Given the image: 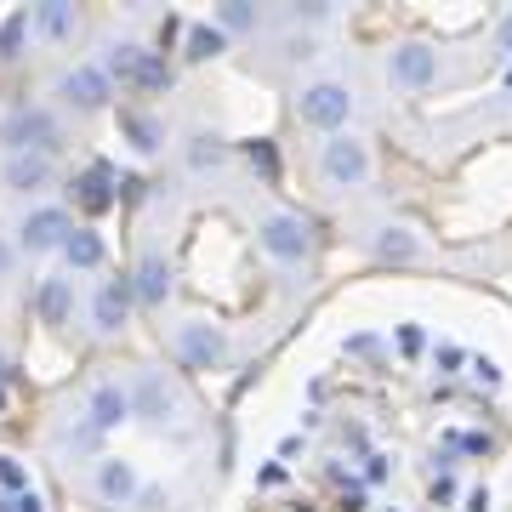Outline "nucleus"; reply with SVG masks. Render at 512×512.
<instances>
[{
	"instance_id": "nucleus-1",
	"label": "nucleus",
	"mask_w": 512,
	"mask_h": 512,
	"mask_svg": "<svg viewBox=\"0 0 512 512\" xmlns=\"http://www.w3.org/2000/svg\"><path fill=\"white\" fill-rule=\"evenodd\" d=\"M353 92H348V80H308L302 92H296V120L313 131H325V137H336V131H348L353 120Z\"/></svg>"
},
{
	"instance_id": "nucleus-2",
	"label": "nucleus",
	"mask_w": 512,
	"mask_h": 512,
	"mask_svg": "<svg viewBox=\"0 0 512 512\" xmlns=\"http://www.w3.org/2000/svg\"><path fill=\"white\" fill-rule=\"evenodd\" d=\"M57 137H63V120L46 103H23V109H12L0 120V148L6 154H52Z\"/></svg>"
},
{
	"instance_id": "nucleus-3",
	"label": "nucleus",
	"mask_w": 512,
	"mask_h": 512,
	"mask_svg": "<svg viewBox=\"0 0 512 512\" xmlns=\"http://www.w3.org/2000/svg\"><path fill=\"white\" fill-rule=\"evenodd\" d=\"M256 245L274 256L279 268H302L313 256V222L302 211H268L256 222Z\"/></svg>"
},
{
	"instance_id": "nucleus-4",
	"label": "nucleus",
	"mask_w": 512,
	"mask_h": 512,
	"mask_svg": "<svg viewBox=\"0 0 512 512\" xmlns=\"http://www.w3.org/2000/svg\"><path fill=\"white\" fill-rule=\"evenodd\" d=\"M370 171H376V160H370V143L365 137H353V131H336V137H325V148H319V177H325L330 188H365Z\"/></svg>"
},
{
	"instance_id": "nucleus-5",
	"label": "nucleus",
	"mask_w": 512,
	"mask_h": 512,
	"mask_svg": "<svg viewBox=\"0 0 512 512\" xmlns=\"http://www.w3.org/2000/svg\"><path fill=\"white\" fill-rule=\"evenodd\" d=\"M171 348H177V359L188 370H222L228 365V330L211 325V319H183L177 336H171Z\"/></svg>"
},
{
	"instance_id": "nucleus-6",
	"label": "nucleus",
	"mask_w": 512,
	"mask_h": 512,
	"mask_svg": "<svg viewBox=\"0 0 512 512\" xmlns=\"http://www.w3.org/2000/svg\"><path fill=\"white\" fill-rule=\"evenodd\" d=\"M387 80H393L399 92H427V86L439 80V52H433L427 40H399V46L387 52Z\"/></svg>"
},
{
	"instance_id": "nucleus-7",
	"label": "nucleus",
	"mask_w": 512,
	"mask_h": 512,
	"mask_svg": "<svg viewBox=\"0 0 512 512\" xmlns=\"http://www.w3.org/2000/svg\"><path fill=\"white\" fill-rule=\"evenodd\" d=\"M74 234V217L63 211V205H35L29 217L18 222V251H29V256H46V251H63V239Z\"/></svg>"
},
{
	"instance_id": "nucleus-8",
	"label": "nucleus",
	"mask_w": 512,
	"mask_h": 512,
	"mask_svg": "<svg viewBox=\"0 0 512 512\" xmlns=\"http://www.w3.org/2000/svg\"><path fill=\"white\" fill-rule=\"evenodd\" d=\"M57 97H63V109H74V114H97V109H109L114 80L97 69V63H74V69L57 80Z\"/></svg>"
},
{
	"instance_id": "nucleus-9",
	"label": "nucleus",
	"mask_w": 512,
	"mask_h": 512,
	"mask_svg": "<svg viewBox=\"0 0 512 512\" xmlns=\"http://www.w3.org/2000/svg\"><path fill=\"white\" fill-rule=\"evenodd\" d=\"M92 495L103 501V507H131V501L143 495V473H137V461L97 456L92 461Z\"/></svg>"
},
{
	"instance_id": "nucleus-10",
	"label": "nucleus",
	"mask_w": 512,
	"mask_h": 512,
	"mask_svg": "<svg viewBox=\"0 0 512 512\" xmlns=\"http://www.w3.org/2000/svg\"><path fill=\"white\" fill-rule=\"evenodd\" d=\"M131 308H137L131 279H103V285L92 291V308H86V319H92L97 336H120V330L131 325Z\"/></svg>"
},
{
	"instance_id": "nucleus-11",
	"label": "nucleus",
	"mask_w": 512,
	"mask_h": 512,
	"mask_svg": "<svg viewBox=\"0 0 512 512\" xmlns=\"http://www.w3.org/2000/svg\"><path fill=\"white\" fill-rule=\"evenodd\" d=\"M86 427H97V433H114V427H126L137 410H131V387L126 382H97L92 393H86Z\"/></svg>"
},
{
	"instance_id": "nucleus-12",
	"label": "nucleus",
	"mask_w": 512,
	"mask_h": 512,
	"mask_svg": "<svg viewBox=\"0 0 512 512\" xmlns=\"http://www.w3.org/2000/svg\"><path fill=\"white\" fill-rule=\"evenodd\" d=\"M126 279H131L137 308H165V296H171V262H165V251H143Z\"/></svg>"
},
{
	"instance_id": "nucleus-13",
	"label": "nucleus",
	"mask_w": 512,
	"mask_h": 512,
	"mask_svg": "<svg viewBox=\"0 0 512 512\" xmlns=\"http://www.w3.org/2000/svg\"><path fill=\"white\" fill-rule=\"evenodd\" d=\"M63 268L69 274H97L103 262H109V239H103V228H92V222H80L69 239H63Z\"/></svg>"
},
{
	"instance_id": "nucleus-14",
	"label": "nucleus",
	"mask_w": 512,
	"mask_h": 512,
	"mask_svg": "<svg viewBox=\"0 0 512 512\" xmlns=\"http://www.w3.org/2000/svg\"><path fill=\"white\" fill-rule=\"evenodd\" d=\"M131 410L143 421H171V410H177V387L165 382L160 370H143L137 382H131Z\"/></svg>"
},
{
	"instance_id": "nucleus-15",
	"label": "nucleus",
	"mask_w": 512,
	"mask_h": 512,
	"mask_svg": "<svg viewBox=\"0 0 512 512\" xmlns=\"http://www.w3.org/2000/svg\"><path fill=\"white\" fill-rule=\"evenodd\" d=\"M148 46L143 40H109L103 46V57H97V69L109 74V80H120V86H137L143 80V69H148Z\"/></svg>"
},
{
	"instance_id": "nucleus-16",
	"label": "nucleus",
	"mask_w": 512,
	"mask_h": 512,
	"mask_svg": "<svg viewBox=\"0 0 512 512\" xmlns=\"http://www.w3.org/2000/svg\"><path fill=\"white\" fill-rule=\"evenodd\" d=\"M29 23H35V35L52 40V46H69V40L80 35V12H74L69 0H40V6H29Z\"/></svg>"
},
{
	"instance_id": "nucleus-17",
	"label": "nucleus",
	"mask_w": 512,
	"mask_h": 512,
	"mask_svg": "<svg viewBox=\"0 0 512 512\" xmlns=\"http://www.w3.org/2000/svg\"><path fill=\"white\" fill-rule=\"evenodd\" d=\"M0 183L12 188V194H40V188L52 183V154H6Z\"/></svg>"
},
{
	"instance_id": "nucleus-18",
	"label": "nucleus",
	"mask_w": 512,
	"mask_h": 512,
	"mask_svg": "<svg viewBox=\"0 0 512 512\" xmlns=\"http://www.w3.org/2000/svg\"><path fill=\"white\" fill-rule=\"evenodd\" d=\"M35 313H40V325H69L74 319V279L69 274H46L40 279Z\"/></svg>"
},
{
	"instance_id": "nucleus-19",
	"label": "nucleus",
	"mask_w": 512,
	"mask_h": 512,
	"mask_svg": "<svg viewBox=\"0 0 512 512\" xmlns=\"http://www.w3.org/2000/svg\"><path fill=\"white\" fill-rule=\"evenodd\" d=\"M228 137L222 131H188V143H183V165L194 171V177H205V171H217V165H228Z\"/></svg>"
},
{
	"instance_id": "nucleus-20",
	"label": "nucleus",
	"mask_w": 512,
	"mask_h": 512,
	"mask_svg": "<svg viewBox=\"0 0 512 512\" xmlns=\"http://www.w3.org/2000/svg\"><path fill=\"white\" fill-rule=\"evenodd\" d=\"M114 188H120V183H114V171H109V165H92V171H80V177L69 183V194H74V200H80V205H86V211L97 217V211H109V205L120 200Z\"/></svg>"
},
{
	"instance_id": "nucleus-21",
	"label": "nucleus",
	"mask_w": 512,
	"mask_h": 512,
	"mask_svg": "<svg viewBox=\"0 0 512 512\" xmlns=\"http://www.w3.org/2000/svg\"><path fill=\"white\" fill-rule=\"evenodd\" d=\"M120 137H126V143L143 154V160L165 148V126L154 120V114H143V109H126V114H120Z\"/></svg>"
},
{
	"instance_id": "nucleus-22",
	"label": "nucleus",
	"mask_w": 512,
	"mask_h": 512,
	"mask_svg": "<svg viewBox=\"0 0 512 512\" xmlns=\"http://www.w3.org/2000/svg\"><path fill=\"white\" fill-rule=\"evenodd\" d=\"M222 52H228V35H222L211 18L188 23V29H183V57H188V63H211V57H222Z\"/></svg>"
},
{
	"instance_id": "nucleus-23",
	"label": "nucleus",
	"mask_w": 512,
	"mask_h": 512,
	"mask_svg": "<svg viewBox=\"0 0 512 512\" xmlns=\"http://www.w3.org/2000/svg\"><path fill=\"white\" fill-rule=\"evenodd\" d=\"M376 256H382V262H416V256H421L416 228H404V222H387V228H376Z\"/></svg>"
},
{
	"instance_id": "nucleus-24",
	"label": "nucleus",
	"mask_w": 512,
	"mask_h": 512,
	"mask_svg": "<svg viewBox=\"0 0 512 512\" xmlns=\"http://www.w3.org/2000/svg\"><path fill=\"white\" fill-rule=\"evenodd\" d=\"M211 23L234 40V35H256V29H262V12H256L251 0H222L217 12H211Z\"/></svg>"
},
{
	"instance_id": "nucleus-25",
	"label": "nucleus",
	"mask_w": 512,
	"mask_h": 512,
	"mask_svg": "<svg viewBox=\"0 0 512 512\" xmlns=\"http://www.w3.org/2000/svg\"><path fill=\"white\" fill-rule=\"evenodd\" d=\"M35 35V23H29V6H12L6 18H0V63H12L23 52V40Z\"/></svg>"
},
{
	"instance_id": "nucleus-26",
	"label": "nucleus",
	"mask_w": 512,
	"mask_h": 512,
	"mask_svg": "<svg viewBox=\"0 0 512 512\" xmlns=\"http://www.w3.org/2000/svg\"><path fill=\"white\" fill-rule=\"evenodd\" d=\"M0 490H6V495H23V490H29V467H23L18 456H0Z\"/></svg>"
},
{
	"instance_id": "nucleus-27",
	"label": "nucleus",
	"mask_w": 512,
	"mask_h": 512,
	"mask_svg": "<svg viewBox=\"0 0 512 512\" xmlns=\"http://www.w3.org/2000/svg\"><path fill=\"white\" fill-rule=\"evenodd\" d=\"M433 365H439V376H456V370L467 365V348H456V342H439V348H433Z\"/></svg>"
},
{
	"instance_id": "nucleus-28",
	"label": "nucleus",
	"mask_w": 512,
	"mask_h": 512,
	"mask_svg": "<svg viewBox=\"0 0 512 512\" xmlns=\"http://www.w3.org/2000/svg\"><path fill=\"white\" fill-rule=\"evenodd\" d=\"M393 342H399V353H404V359H416V353L427 348V336H421V325H399V330H393Z\"/></svg>"
},
{
	"instance_id": "nucleus-29",
	"label": "nucleus",
	"mask_w": 512,
	"mask_h": 512,
	"mask_svg": "<svg viewBox=\"0 0 512 512\" xmlns=\"http://www.w3.org/2000/svg\"><path fill=\"white\" fill-rule=\"evenodd\" d=\"M0 512H46V501H40L35 490H23V495H0Z\"/></svg>"
},
{
	"instance_id": "nucleus-30",
	"label": "nucleus",
	"mask_w": 512,
	"mask_h": 512,
	"mask_svg": "<svg viewBox=\"0 0 512 512\" xmlns=\"http://www.w3.org/2000/svg\"><path fill=\"white\" fill-rule=\"evenodd\" d=\"M473 382H478V387H501V365L478 353V359H473Z\"/></svg>"
},
{
	"instance_id": "nucleus-31",
	"label": "nucleus",
	"mask_w": 512,
	"mask_h": 512,
	"mask_svg": "<svg viewBox=\"0 0 512 512\" xmlns=\"http://www.w3.org/2000/svg\"><path fill=\"white\" fill-rule=\"evenodd\" d=\"M495 52H501V57H512V6L501 12V23H495Z\"/></svg>"
},
{
	"instance_id": "nucleus-32",
	"label": "nucleus",
	"mask_w": 512,
	"mask_h": 512,
	"mask_svg": "<svg viewBox=\"0 0 512 512\" xmlns=\"http://www.w3.org/2000/svg\"><path fill=\"white\" fill-rule=\"evenodd\" d=\"M245 154H251V165L262 171V177H274V148H268V143H251Z\"/></svg>"
},
{
	"instance_id": "nucleus-33",
	"label": "nucleus",
	"mask_w": 512,
	"mask_h": 512,
	"mask_svg": "<svg viewBox=\"0 0 512 512\" xmlns=\"http://www.w3.org/2000/svg\"><path fill=\"white\" fill-rule=\"evenodd\" d=\"M387 473H393V461L387 456H365V484H382Z\"/></svg>"
},
{
	"instance_id": "nucleus-34",
	"label": "nucleus",
	"mask_w": 512,
	"mask_h": 512,
	"mask_svg": "<svg viewBox=\"0 0 512 512\" xmlns=\"http://www.w3.org/2000/svg\"><path fill=\"white\" fill-rule=\"evenodd\" d=\"M461 450H467V456H490V433H461Z\"/></svg>"
},
{
	"instance_id": "nucleus-35",
	"label": "nucleus",
	"mask_w": 512,
	"mask_h": 512,
	"mask_svg": "<svg viewBox=\"0 0 512 512\" xmlns=\"http://www.w3.org/2000/svg\"><path fill=\"white\" fill-rule=\"evenodd\" d=\"M330 12H336V6H330V0H313V6H296V18H308V23H325Z\"/></svg>"
},
{
	"instance_id": "nucleus-36",
	"label": "nucleus",
	"mask_w": 512,
	"mask_h": 512,
	"mask_svg": "<svg viewBox=\"0 0 512 512\" xmlns=\"http://www.w3.org/2000/svg\"><path fill=\"white\" fill-rule=\"evenodd\" d=\"M12 268H18V245H12V239L0 234V279L12 274Z\"/></svg>"
},
{
	"instance_id": "nucleus-37",
	"label": "nucleus",
	"mask_w": 512,
	"mask_h": 512,
	"mask_svg": "<svg viewBox=\"0 0 512 512\" xmlns=\"http://www.w3.org/2000/svg\"><path fill=\"white\" fill-rule=\"evenodd\" d=\"M433 501H456V478L450 473H433Z\"/></svg>"
},
{
	"instance_id": "nucleus-38",
	"label": "nucleus",
	"mask_w": 512,
	"mask_h": 512,
	"mask_svg": "<svg viewBox=\"0 0 512 512\" xmlns=\"http://www.w3.org/2000/svg\"><path fill=\"white\" fill-rule=\"evenodd\" d=\"M461 512H490V490H467L461 495Z\"/></svg>"
},
{
	"instance_id": "nucleus-39",
	"label": "nucleus",
	"mask_w": 512,
	"mask_h": 512,
	"mask_svg": "<svg viewBox=\"0 0 512 512\" xmlns=\"http://www.w3.org/2000/svg\"><path fill=\"white\" fill-rule=\"evenodd\" d=\"M342 507H348V512H370V495L359 490V484H348V501H342Z\"/></svg>"
},
{
	"instance_id": "nucleus-40",
	"label": "nucleus",
	"mask_w": 512,
	"mask_h": 512,
	"mask_svg": "<svg viewBox=\"0 0 512 512\" xmlns=\"http://www.w3.org/2000/svg\"><path fill=\"white\" fill-rule=\"evenodd\" d=\"M6 376H12V353L0 348V387H6Z\"/></svg>"
},
{
	"instance_id": "nucleus-41",
	"label": "nucleus",
	"mask_w": 512,
	"mask_h": 512,
	"mask_svg": "<svg viewBox=\"0 0 512 512\" xmlns=\"http://www.w3.org/2000/svg\"><path fill=\"white\" fill-rule=\"evenodd\" d=\"M507 92H512V57H507Z\"/></svg>"
},
{
	"instance_id": "nucleus-42",
	"label": "nucleus",
	"mask_w": 512,
	"mask_h": 512,
	"mask_svg": "<svg viewBox=\"0 0 512 512\" xmlns=\"http://www.w3.org/2000/svg\"><path fill=\"white\" fill-rule=\"evenodd\" d=\"M0 410H6V387H0Z\"/></svg>"
},
{
	"instance_id": "nucleus-43",
	"label": "nucleus",
	"mask_w": 512,
	"mask_h": 512,
	"mask_svg": "<svg viewBox=\"0 0 512 512\" xmlns=\"http://www.w3.org/2000/svg\"><path fill=\"white\" fill-rule=\"evenodd\" d=\"M387 512H393V507H387Z\"/></svg>"
}]
</instances>
